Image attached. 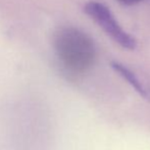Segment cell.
Segmentation results:
<instances>
[{
  "instance_id": "3",
  "label": "cell",
  "mask_w": 150,
  "mask_h": 150,
  "mask_svg": "<svg viewBox=\"0 0 150 150\" xmlns=\"http://www.w3.org/2000/svg\"><path fill=\"white\" fill-rule=\"evenodd\" d=\"M110 67L122 79L126 80L140 96L150 101V86L147 85L142 79H140V77L134 71L119 61H111Z\"/></svg>"
},
{
  "instance_id": "2",
  "label": "cell",
  "mask_w": 150,
  "mask_h": 150,
  "mask_svg": "<svg viewBox=\"0 0 150 150\" xmlns=\"http://www.w3.org/2000/svg\"><path fill=\"white\" fill-rule=\"evenodd\" d=\"M83 9L84 12L120 47L128 50H134L137 47L136 39L122 29L115 14L104 3L91 0L84 5Z\"/></svg>"
},
{
  "instance_id": "4",
  "label": "cell",
  "mask_w": 150,
  "mask_h": 150,
  "mask_svg": "<svg viewBox=\"0 0 150 150\" xmlns=\"http://www.w3.org/2000/svg\"><path fill=\"white\" fill-rule=\"evenodd\" d=\"M119 3L122 4V5L126 6H131V5H135V4H138L140 2L144 1V0H117Z\"/></svg>"
},
{
  "instance_id": "1",
  "label": "cell",
  "mask_w": 150,
  "mask_h": 150,
  "mask_svg": "<svg viewBox=\"0 0 150 150\" xmlns=\"http://www.w3.org/2000/svg\"><path fill=\"white\" fill-rule=\"evenodd\" d=\"M52 45L56 57L65 69L84 74L94 65L96 46L93 39L76 27H61L53 34Z\"/></svg>"
}]
</instances>
